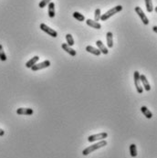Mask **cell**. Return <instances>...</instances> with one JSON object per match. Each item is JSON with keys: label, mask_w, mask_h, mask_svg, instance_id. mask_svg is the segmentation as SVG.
Instances as JSON below:
<instances>
[{"label": "cell", "mask_w": 157, "mask_h": 158, "mask_svg": "<svg viewBox=\"0 0 157 158\" xmlns=\"http://www.w3.org/2000/svg\"><path fill=\"white\" fill-rule=\"evenodd\" d=\"M4 134H5V131H4L3 129L0 128V136H3Z\"/></svg>", "instance_id": "obj_25"}, {"label": "cell", "mask_w": 157, "mask_h": 158, "mask_svg": "<svg viewBox=\"0 0 157 158\" xmlns=\"http://www.w3.org/2000/svg\"><path fill=\"white\" fill-rule=\"evenodd\" d=\"M48 13L50 18H53L55 17V4L53 2H50L48 5Z\"/></svg>", "instance_id": "obj_15"}, {"label": "cell", "mask_w": 157, "mask_h": 158, "mask_svg": "<svg viewBox=\"0 0 157 158\" xmlns=\"http://www.w3.org/2000/svg\"><path fill=\"white\" fill-rule=\"evenodd\" d=\"M108 137V134L107 133H100L98 134H93V135H90L88 137V141L90 143H93L96 141H101V140H105V139Z\"/></svg>", "instance_id": "obj_4"}, {"label": "cell", "mask_w": 157, "mask_h": 158, "mask_svg": "<svg viewBox=\"0 0 157 158\" xmlns=\"http://www.w3.org/2000/svg\"><path fill=\"white\" fill-rule=\"evenodd\" d=\"M61 48L63 49V50H65L67 53H69L70 56H72V57H75L76 56V50H73L71 47H70V46L67 44V43H63L62 45H61Z\"/></svg>", "instance_id": "obj_10"}, {"label": "cell", "mask_w": 157, "mask_h": 158, "mask_svg": "<svg viewBox=\"0 0 157 158\" xmlns=\"http://www.w3.org/2000/svg\"><path fill=\"white\" fill-rule=\"evenodd\" d=\"M135 12H136V14L140 17V18L142 19V22L145 25V26H147L149 24V19H148V17H147L146 16H145V14H144V12L143 11V9L140 7V6H136L135 7Z\"/></svg>", "instance_id": "obj_6"}, {"label": "cell", "mask_w": 157, "mask_h": 158, "mask_svg": "<svg viewBox=\"0 0 157 158\" xmlns=\"http://www.w3.org/2000/svg\"><path fill=\"white\" fill-rule=\"evenodd\" d=\"M6 55L4 51V49H3V46L0 44V60L1 61H6Z\"/></svg>", "instance_id": "obj_22"}, {"label": "cell", "mask_w": 157, "mask_h": 158, "mask_svg": "<svg viewBox=\"0 0 157 158\" xmlns=\"http://www.w3.org/2000/svg\"><path fill=\"white\" fill-rule=\"evenodd\" d=\"M153 31H154V32H157V27H156V26H153Z\"/></svg>", "instance_id": "obj_26"}, {"label": "cell", "mask_w": 157, "mask_h": 158, "mask_svg": "<svg viewBox=\"0 0 157 158\" xmlns=\"http://www.w3.org/2000/svg\"><path fill=\"white\" fill-rule=\"evenodd\" d=\"M140 80L143 83V87L144 88V90L146 91H149L151 90V86H150V83H149L148 80L146 79L145 75H143V74H140Z\"/></svg>", "instance_id": "obj_9"}, {"label": "cell", "mask_w": 157, "mask_h": 158, "mask_svg": "<svg viewBox=\"0 0 157 158\" xmlns=\"http://www.w3.org/2000/svg\"><path fill=\"white\" fill-rule=\"evenodd\" d=\"M86 51L89 52V53L93 54V55H95V56H100V55L101 54L100 51L98 49H96V48H94V47H92V46H87V47H86Z\"/></svg>", "instance_id": "obj_17"}, {"label": "cell", "mask_w": 157, "mask_h": 158, "mask_svg": "<svg viewBox=\"0 0 157 158\" xmlns=\"http://www.w3.org/2000/svg\"><path fill=\"white\" fill-rule=\"evenodd\" d=\"M50 2H51V0H41L39 4V6L40 8H43L45 6H47V5H49V3H50Z\"/></svg>", "instance_id": "obj_24"}, {"label": "cell", "mask_w": 157, "mask_h": 158, "mask_svg": "<svg viewBox=\"0 0 157 158\" xmlns=\"http://www.w3.org/2000/svg\"><path fill=\"white\" fill-rule=\"evenodd\" d=\"M50 66V61L49 60H45L43 62L38 63V64H35L30 68L33 71H37V70H39L42 69H46V68H49Z\"/></svg>", "instance_id": "obj_7"}, {"label": "cell", "mask_w": 157, "mask_h": 158, "mask_svg": "<svg viewBox=\"0 0 157 158\" xmlns=\"http://www.w3.org/2000/svg\"><path fill=\"white\" fill-rule=\"evenodd\" d=\"M105 145H107V142H106V140L99 141L98 143H96V144H91L90 146L85 148V149L82 151V154H83V155H88V154H90V153L94 152V151L98 150V149H100V148L104 147Z\"/></svg>", "instance_id": "obj_1"}, {"label": "cell", "mask_w": 157, "mask_h": 158, "mask_svg": "<svg viewBox=\"0 0 157 158\" xmlns=\"http://www.w3.org/2000/svg\"><path fill=\"white\" fill-rule=\"evenodd\" d=\"M86 24L89 27H92V29H101V25L99 22H96V21L92 20V19H87Z\"/></svg>", "instance_id": "obj_13"}, {"label": "cell", "mask_w": 157, "mask_h": 158, "mask_svg": "<svg viewBox=\"0 0 157 158\" xmlns=\"http://www.w3.org/2000/svg\"><path fill=\"white\" fill-rule=\"evenodd\" d=\"M73 17L76 18L78 21H80V22L85 21V17L82 14H80V12H77V11H75L74 13H73Z\"/></svg>", "instance_id": "obj_19"}, {"label": "cell", "mask_w": 157, "mask_h": 158, "mask_svg": "<svg viewBox=\"0 0 157 158\" xmlns=\"http://www.w3.org/2000/svg\"><path fill=\"white\" fill-rule=\"evenodd\" d=\"M122 10H123V6H121V5L113 6V8H110V10H108L105 14H103L100 16V20L101 21H106V20L109 19L110 17H112L113 15L121 12Z\"/></svg>", "instance_id": "obj_2"}, {"label": "cell", "mask_w": 157, "mask_h": 158, "mask_svg": "<svg viewBox=\"0 0 157 158\" xmlns=\"http://www.w3.org/2000/svg\"><path fill=\"white\" fill-rule=\"evenodd\" d=\"M106 40H107V46L109 49H112L113 47V32L108 31L106 34Z\"/></svg>", "instance_id": "obj_12"}, {"label": "cell", "mask_w": 157, "mask_h": 158, "mask_svg": "<svg viewBox=\"0 0 157 158\" xmlns=\"http://www.w3.org/2000/svg\"><path fill=\"white\" fill-rule=\"evenodd\" d=\"M130 154L132 157H136L137 156V147L134 144H132L130 145Z\"/></svg>", "instance_id": "obj_21"}, {"label": "cell", "mask_w": 157, "mask_h": 158, "mask_svg": "<svg viewBox=\"0 0 157 158\" xmlns=\"http://www.w3.org/2000/svg\"><path fill=\"white\" fill-rule=\"evenodd\" d=\"M39 60V56H34L32 59H30L29 61H27L26 67L29 69V68H31V67L33 66V65L37 64V62H38Z\"/></svg>", "instance_id": "obj_14"}, {"label": "cell", "mask_w": 157, "mask_h": 158, "mask_svg": "<svg viewBox=\"0 0 157 158\" xmlns=\"http://www.w3.org/2000/svg\"><path fill=\"white\" fill-rule=\"evenodd\" d=\"M96 45H97V47H98V50L100 51V53H103L104 55H107L109 53L108 49L105 47V45L103 43V41H101V40H97L96 41Z\"/></svg>", "instance_id": "obj_11"}, {"label": "cell", "mask_w": 157, "mask_h": 158, "mask_svg": "<svg viewBox=\"0 0 157 158\" xmlns=\"http://www.w3.org/2000/svg\"><path fill=\"white\" fill-rule=\"evenodd\" d=\"M145 6H146V10L149 13H152L153 11V5L152 0H145Z\"/></svg>", "instance_id": "obj_18"}, {"label": "cell", "mask_w": 157, "mask_h": 158, "mask_svg": "<svg viewBox=\"0 0 157 158\" xmlns=\"http://www.w3.org/2000/svg\"><path fill=\"white\" fill-rule=\"evenodd\" d=\"M39 27H40V29L42 31H44L45 33L49 34L50 37H52V38H57V37H58V32L56 30H54L53 29H51V27H49V26H47L46 24L41 23L40 26H39Z\"/></svg>", "instance_id": "obj_5"}, {"label": "cell", "mask_w": 157, "mask_h": 158, "mask_svg": "<svg viewBox=\"0 0 157 158\" xmlns=\"http://www.w3.org/2000/svg\"><path fill=\"white\" fill-rule=\"evenodd\" d=\"M133 80H134V84H135V87H136V90H137V92L138 93L142 94L143 92V88L142 87V84H141V80H140V72L139 71H134V74H133Z\"/></svg>", "instance_id": "obj_3"}, {"label": "cell", "mask_w": 157, "mask_h": 158, "mask_svg": "<svg viewBox=\"0 0 157 158\" xmlns=\"http://www.w3.org/2000/svg\"><path fill=\"white\" fill-rule=\"evenodd\" d=\"M16 113L19 115H32L34 111L30 108H19L16 110Z\"/></svg>", "instance_id": "obj_8"}, {"label": "cell", "mask_w": 157, "mask_h": 158, "mask_svg": "<svg viewBox=\"0 0 157 158\" xmlns=\"http://www.w3.org/2000/svg\"><path fill=\"white\" fill-rule=\"evenodd\" d=\"M66 41H67V44L70 46V47H72V46L75 44L74 39H73V37H72L71 34H67L66 35Z\"/></svg>", "instance_id": "obj_20"}, {"label": "cell", "mask_w": 157, "mask_h": 158, "mask_svg": "<svg viewBox=\"0 0 157 158\" xmlns=\"http://www.w3.org/2000/svg\"><path fill=\"white\" fill-rule=\"evenodd\" d=\"M100 16H101V14H100V8H96L95 9V12H94V21H96V22H98V21H100Z\"/></svg>", "instance_id": "obj_23"}, {"label": "cell", "mask_w": 157, "mask_h": 158, "mask_svg": "<svg viewBox=\"0 0 157 158\" xmlns=\"http://www.w3.org/2000/svg\"><path fill=\"white\" fill-rule=\"evenodd\" d=\"M141 111L143 113V115L147 118V119H151L153 117V113L152 111L147 108L146 106H142L141 107Z\"/></svg>", "instance_id": "obj_16"}]
</instances>
